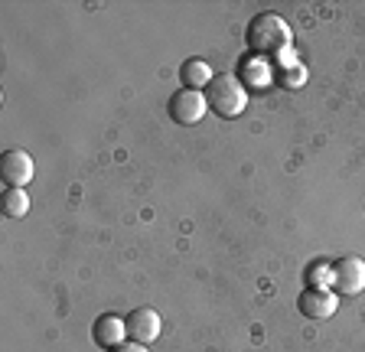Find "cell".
Wrapping results in <instances>:
<instances>
[{
  "instance_id": "8",
  "label": "cell",
  "mask_w": 365,
  "mask_h": 352,
  "mask_svg": "<svg viewBox=\"0 0 365 352\" xmlns=\"http://www.w3.org/2000/svg\"><path fill=\"white\" fill-rule=\"evenodd\" d=\"M0 173H4V183L7 186L23 190L33 180V173H36V163H33V157L26 150H7L4 160H0Z\"/></svg>"
},
{
  "instance_id": "1",
  "label": "cell",
  "mask_w": 365,
  "mask_h": 352,
  "mask_svg": "<svg viewBox=\"0 0 365 352\" xmlns=\"http://www.w3.org/2000/svg\"><path fill=\"white\" fill-rule=\"evenodd\" d=\"M245 39H248L251 53L264 56V59H281V56L294 53V33H290L287 20L281 14H271V10L251 16Z\"/></svg>"
},
{
  "instance_id": "12",
  "label": "cell",
  "mask_w": 365,
  "mask_h": 352,
  "mask_svg": "<svg viewBox=\"0 0 365 352\" xmlns=\"http://www.w3.org/2000/svg\"><path fill=\"white\" fill-rule=\"evenodd\" d=\"M26 212H30V192L16 190V186L4 190V215L7 219H23Z\"/></svg>"
},
{
  "instance_id": "6",
  "label": "cell",
  "mask_w": 365,
  "mask_h": 352,
  "mask_svg": "<svg viewBox=\"0 0 365 352\" xmlns=\"http://www.w3.org/2000/svg\"><path fill=\"white\" fill-rule=\"evenodd\" d=\"M124 323H128L130 343H140V346L160 339V329H163V320H160V314L153 306H137V310H130V314L124 316Z\"/></svg>"
},
{
  "instance_id": "2",
  "label": "cell",
  "mask_w": 365,
  "mask_h": 352,
  "mask_svg": "<svg viewBox=\"0 0 365 352\" xmlns=\"http://www.w3.org/2000/svg\"><path fill=\"white\" fill-rule=\"evenodd\" d=\"M205 98H209V108H212L219 118H238L248 108V88L238 82L235 72H219V76L209 82L205 88Z\"/></svg>"
},
{
  "instance_id": "3",
  "label": "cell",
  "mask_w": 365,
  "mask_h": 352,
  "mask_svg": "<svg viewBox=\"0 0 365 352\" xmlns=\"http://www.w3.org/2000/svg\"><path fill=\"white\" fill-rule=\"evenodd\" d=\"M205 111H209V98H205L202 92H192V88H180V92H173L167 101V115L173 118L176 124H182V128L199 124L205 118Z\"/></svg>"
},
{
  "instance_id": "5",
  "label": "cell",
  "mask_w": 365,
  "mask_h": 352,
  "mask_svg": "<svg viewBox=\"0 0 365 352\" xmlns=\"http://www.w3.org/2000/svg\"><path fill=\"white\" fill-rule=\"evenodd\" d=\"M297 310L307 316V320H329V316L339 310V294L333 287H307L300 297H297Z\"/></svg>"
},
{
  "instance_id": "14",
  "label": "cell",
  "mask_w": 365,
  "mask_h": 352,
  "mask_svg": "<svg viewBox=\"0 0 365 352\" xmlns=\"http://www.w3.org/2000/svg\"><path fill=\"white\" fill-rule=\"evenodd\" d=\"M108 352H147V346H140V343H121V346H114V349H108Z\"/></svg>"
},
{
  "instance_id": "11",
  "label": "cell",
  "mask_w": 365,
  "mask_h": 352,
  "mask_svg": "<svg viewBox=\"0 0 365 352\" xmlns=\"http://www.w3.org/2000/svg\"><path fill=\"white\" fill-rule=\"evenodd\" d=\"M277 66V82L284 85V88H300V85L307 82V69L297 62V56L294 53H287V56H281V59H274Z\"/></svg>"
},
{
  "instance_id": "13",
  "label": "cell",
  "mask_w": 365,
  "mask_h": 352,
  "mask_svg": "<svg viewBox=\"0 0 365 352\" xmlns=\"http://www.w3.org/2000/svg\"><path fill=\"white\" fill-rule=\"evenodd\" d=\"M307 287H333V264L329 261H313L307 268Z\"/></svg>"
},
{
  "instance_id": "4",
  "label": "cell",
  "mask_w": 365,
  "mask_h": 352,
  "mask_svg": "<svg viewBox=\"0 0 365 352\" xmlns=\"http://www.w3.org/2000/svg\"><path fill=\"white\" fill-rule=\"evenodd\" d=\"M333 291L339 297H359L365 291V261L346 254L333 264Z\"/></svg>"
},
{
  "instance_id": "7",
  "label": "cell",
  "mask_w": 365,
  "mask_h": 352,
  "mask_svg": "<svg viewBox=\"0 0 365 352\" xmlns=\"http://www.w3.org/2000/svg\"><path fill=\"white\" fill-rule=\"evenodd\" d=\"M238 82L248 88V95L271 88V82H274V62L264 59V56L251 53L248 59H242V66H238Z\"/></svg>"
},
{
  "instance_id": "10",
  "label": "cell",
  "mask_w": 365,
  "mask_h": 352,
  "mask_svg": "<svg viewBox=\"0 0 365 352\" xmlns=\"http://www.w3.org/2000/svg\"><path fill=\"white\" fill-rule=\"evenodd\" d=\"M180 78H182V88H192V92H205L209 82H212V66L205 59H186L180 69Z\"/></svg>"
},
{
  "instance_id": "9",
  "label": "cell",
  "mask_w": 365,
  "mask_h": 352,
  "mask_svg": "<svg viewBox=\"0 0 365 352\" xmlns=\"http://www.w3.org/2000/svg\"><path fill=\"white\" fill-rule=\"evenodd\" d=\"M91 339L105 352L114 349V346H121L124 339H128V323L114 314H101L98 320H95V326H91Z\"/></svg>"
}]
</instances>
